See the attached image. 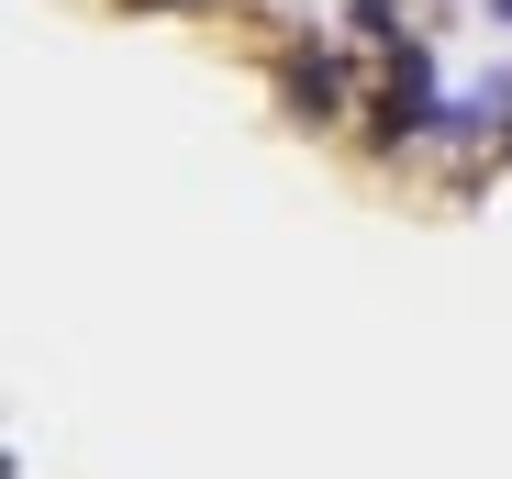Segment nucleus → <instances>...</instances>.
<instances>
[{
  "instance_id": "nucleus-1",
  "label": "nucleus",
  "mask_w": 512,
  "mask_h": 479,
  "mask_svg": "<svg viewBox=\"0 0 512 479\" xmlns=\"http://www.w3.org/2000/svg\"><path fill=\"white\" fill-rule=\"evenodd\" d=\"M423 123H435V78H423V45H390V90H379L368 134H379V145H412Z\"/></svg>"
},
{
  "instance_id": "nucleus-2",
  "label": "nucleus",
  "mask_w": 512,
  "mask_h": 479,
  "mask_svg": "<svg viewBox=\"0 0 512 479\" xmlns=\"http://www.w3.org/2000/svg\"><path fill=\"white\" fill-rule=\"evenodd\" d=\"M279 101H290V112H301V123H323V112H334V101H346V78H334V67H323V56H290V67H279Z\"/></svg>"
}]
</instances>
